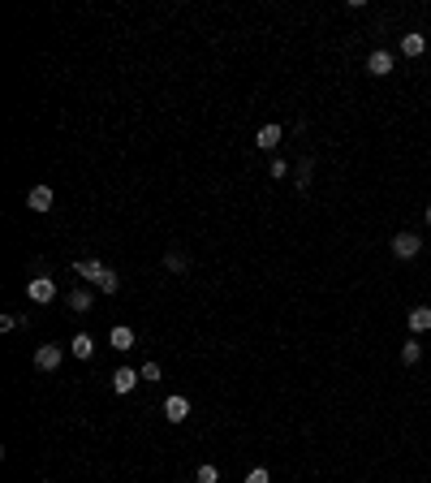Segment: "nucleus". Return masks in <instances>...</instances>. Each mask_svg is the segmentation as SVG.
<instances>
[{"instance_id": "nucleus-6", "label": "nucleus", "mask_w": 431, "mask_h": 483, "mask_svg": "<svg viewBox=\"0 0 431 483\" xmlns=\"http://www.w3.org/2000/svg\"><path fill=\"white\" fill-rule=\"evenodd\" d=\"M280 138H285L280 125H263V130L254 134V147H259V151H276V147H280Z\"/></svg>"}, {"instance_id": "nucleus-17", "label": "nucleus", "mask_w": 431, "mask_h": 483, "mask_svg": "<svg viewBox=\"0 0 431 483\" xmlns=\"http://www.w3.org/2000/svg\"><path fill=\"white\" fill-rule=\"evenodd\" d=\"M199 483H220V471H216L212 462H203V466H199Z\"/></svg>"}, {"instance_id": "nucleus-21", "label": "nucleus", "mask_w": 431, "mask_h": 483, "mask_svg": "<svg viewBox=\"0 0 431 483\" xmlns=\"http://www.w3.org/2000/svg\"><path fill=\"white\" fill-rule=\"evenodd\" d=\"M246 483H272V479H267V471H263V466H254V471L246 475Z\"/></svg>"}, {"instance_id": "nucleus-8", "label": "nucleus", "mask_w": 431, "mask_h": 483, "mask_svg": "<svg viewBox=\"0 0 431 483\" xmlns=\"http://www.w3.org/2000/svg\"><path fill=\"white\" fill-rule=\"evenodd\" d=\"M26 203H30V212H52V186H35Z\"/></svg>"}, {"instance_id": "nucleus-10", "label": "nucleus", "mask_w": 431, "mask_h": 483, "mask_svg": "<svg viewBox=\"0 0 431 483\" xmlns=\"http://www.w3.org/2000/svg\"><path fill=\"white\" fill-rule=\"evenodd\" d=\"M406 324H410V332H414V336L427 332V328H431V307H414V311L406 315Z\"/></svg>"}, {"instance_id": "nucleus-2", "label": "nucleus", "mask_w": 431, "mask_h": 483, "mask_svg": "<svg viewBox=\"0 0 431 483\" xmlns=\"http://www.w3.org/2000/svg\"><path fill=\"white\" fill-rule=\"evenodd\" d=\"M419 250H423L419 233H397V237H393V255H397V259H414Z\"/></svg>"}, {"instance_id": "nucleus-12", "label": "nucleus", "mask_w": 431, "mask_h": 483, "mask_svg": "<svg viewBox=\"0 0 431 483\" xmlns=\"http://www.w3.org/2000/svg\"><path fill=\"white\" fill-rule=\"evenodd\" d=\"M108 341H113V350H134V328L117 324L113 332H108Z\"/></svg>"}, {"instance_id": "nucleus-7", "label": "nucleus", "mask_w": 431, "mask_h": 483, "mask_svg": "<svg viewBox=\"0 0 431 483\" xmlns=\"http://www.w3.org/2000/svg\"><path fill=\"white\" fill-rule=\"evenodd\" d=\"M164 418H168V423H186V418H190V401L186 397H168L164 401Z\"/></svg>"}, {"instance_id": "nucleus-3", "label": "nucleus", "mask_w": 431, "mask_h": 483, "mask_svg": "<svg viewBox=\"0 0 431 483\" xmlns=\"http://www.w3.org/2000/svg\"><path fill=\"white\" fill-rule=\"evenodd\" d=\"M138 380H142V372H134V367H117V372H113V393H134L138 389Z\"/></svg>"}, {"instance_id": "nucleus-22", "label": "nucleus", "mask_w": 431, "mask_h": 483, "mask_svg": "<svg viewBox=\"0 0 431 483\" xmlns=\"http://www.w3.org/2000/svg\"><path fill=\"white\" fill-rule=\"evenodd\" d=\"M142 380H159V363H142Z\"/></svg>"}, {"instance_id": "nucleus-15", "label": "nucleus", "mask_w": 431, "mask_h": 483, "mask_svg": "<svg viewBox=\"0 0 431 483\" xmlns=\"http://www.w3.org/2000/svg\"><path fill=\"white\" fill-rule=\"evenodd\" d=\"M95 289H104V294H117V289H121V277H117L113 268H104V277L95 281Z\"/></svg>"}, {"instance_id": "nucleus-14", "label": "nucleus", "mask_w": 431, "mask_h": 483, "mask_svg": "<svg viewBox=\"0 0 431 483\" xmlns=\"http://www.w3.org/2000/svg\"><path fill=\"white\" fill-rule=\"evenodd\" d=\"M419 358H423V345H419V336H410V341L401 345V363H406V367H414Z\"/></svg>"}, {"instance_id": "nucleus-20", "label": "nucleus", "mask_w": 431, "mask_h": 483, "mask_svg": "<svg viewBox=\"0 0 431 483\" xmlns=\"http://www.w3.org/2000/svg\"><path fill=\"white\" fill-rule=\"evenodd\" d=\"M26 324V319L22 315H5V319H0V328H5V332H13V328H22Z\"/></svg>"}, {"instance_id": "nucleus-4", "label": "nucleus", "mask_w": 431, "mask_h": 483, "mask_svg": "<svg viewBox=\"0 0 431 483\" xmlns=\"http://www.w3.org/2000/svg\"><path fill=\"white\" fill-rule=\"evenodd\" d=\"M366 74H371V78H388V74H393V52L375 47V52L366 56Z\"/></svg>"}, {"instance_id": "nucleus-16", "label": "nucleus", "mask_w": 431, "mask_h": 483, "mask_svg": "<svg viewBox=\"0 0 431 483\" xmlns=\"http://www.w3.org/2000/svg\"><path fill=\"white\" fill-rule=\"evenodd\" d=\"M69 307H74V311H91V294H87V289H74V294H69Z\"/></svg>"}, {"instance_id": "nucleus-9", "label": "nucleus", "mask_w": 431, "mask_h": 483, "mask_svg": "<svg viewBox=\"0 0 431 483\" xmlns=\"http://www.w3.org/2000/svg\"><path fill=\"white\" fill-rule=\"evenodd\" d=\"M401 52L414 61V56H423L427 52V35H419V30H410V35H401Z\"/></svg>"}, {"instance_id": "nucleus-25", "label": "nucleus", "mask_w": 431, "mask_h": 483, "mask_svg": "<svg viewBox=\"0 0 431 483\" xmlns=\"http://www.w3.org/2000/svg\"><path fill=\"white\" fill-rule=\"evenodd\" d=\"M43 483H47V479H43Z\"/></svg>"}, {"instance_id": "nucleus-18", "label": "nucleus", "mask_w": 431, "mask_h": 483, "mask_svg": "<svg viewBox=\"0 0 431 483\" xmlns=\"http://www.w3.org/2000/svg\"><path fill=\"white\" fill-rule=\"evenodd\" d=\"M164 268L168 272H186L190 264H186V255H164Z\"/></svg>"}, {"instance_id": "nucleus-1", "label": "nucleus", "mask_w": 431, "mask_h": 483, "mask_svg": "<svg viewBox=\"0 0 431 483\" xmlns=\"http://www.w3.org/2000/svg\"><path fill=\"white\" fill-rule=\"evenodd\" d=\"M26 298L30 302H52L56 298V281L52 277H35V281L26 285Z\"/></svg>"}, {"instance_id": "nucleus-24", "label": "nucleus", "mask_w": 431, "mask_h": 483, "mask_svg": "<svg viewBox=\"0 0 431 483\" xmlns=\"http://www.w3.org/2000/svg\"><path fill=\"white\" fill-rule=\"evenodd\" d=\"M423 216H427V224H431V207H427V212H423Z\"/></svg>"}, {"instance_id": "nucleus-5", "label": "nucleus", "mask_w": 431, "mask_h": 483, "mask_svg": "<svg viewBox=\"0 0 431 483\" xmlns=\"http://www.w3.org/2000/svg\"><path fill=\"white\" fill-rule=\"evenodd\" d=\"M60 354H65L60 345H39V350H35V367H39V372H56V367H60Z\"/></svg>"}, {"instance_id": "nucleus-13", "label": "nucleus", "mask_w": 431, "mask_h": 483, "mask_svg": "<svg viewBox=\"0 0 431 483\" xmlns=\"http://www.w3.org/2000/svg\"><path fill=\"white\" fill-rule=\"evenodd\" d=\"M69 350H74V358H91V354H95V341H91L87 332H78L74 341H69Z\"/></svg>"}, {"instance_id": "nucleus-11", "label": "nucleus", "mask_w": 431, "mask_h": 483, "mask_svg": "<svg viewBox=\"0 0 431 483\" xmlns=\"http://www.w3.org/2000/svg\"><path fill=\"white\" fill-rule=\"evenodd\" d=\"M74 272H78L82 281H100V277H104V264H100V259H78Z\"/></svg>"}, {"instance_id": "nucleus-23", "label": "nucleus", "mask_w": 431, "mask_h": 483, "mask_svg": "<svg viewBox=\"0 0 431 483\" xmlns=\"http://www.w3.org/2000/svg\"><path fill=\"white\" fill-rule=\"evenodd\" d=\"M272 177H289V164H285V160H272Z\"/></svg>"}, {"instance_id": "nucleus-19", "label": "nucleus", "mask_w": 431, "mask_h": 483, "mask_svg": "<svg viewBox=\"0 0 431 483\" xmlns=\"http://www.w3.org/2000/svg\"><path fill=\"white\" fill-rule=\"evenodd\" d=\"M311 169H315L311 160H302V164H298V186H311Z\"/></svg>"}]
</instances>
